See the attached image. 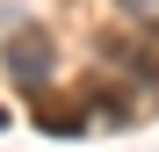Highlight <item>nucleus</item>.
Segmentation results:
<instances>
[{
  "mask_svg": "<svg viewBox=\"0 0 159 152\" xmlns=\"http://www.w3.org/2000/svg\"><path fill=\"white\" fill-rule=\"evenodd\" d=\"M0 131H7V109H0Z\"/></svg>",
  "mask_w": 159,
  "mask_h": 152,
  "instance_id": "5",
  "label": "nucleus"
},
{
  "mask_svg": "<svg viewBox=\"0 0 159 152\" xmlns=\"http://www.w3.org/2000/svg\"><path fill=\"white\" fill-rule=\"evenodd\" d=\"M116 7H123L130 22H159V0H116Z\"/></svg>",
  "mask_w": 159,
  "mask_h": 152,
  "instance_id": "4",
  "label": "nucleus"
},
{
  "mask_svg": "<svg viewBox=\"0 0 159 152\" xmlns=\"http://www.w3.org/2000/svg\"><path fill=\"white\" fill-rule=\"evenodd\" d=\"M101 58H109L123 80L159 87V22H138V29H109V36H101Z\"/></svg>",
  "mask_w": 159,
  "mask_h": 152,
  "instance_id": "1",
  "label": "nucleus"
},
{
  "mask_svg": "<svg viewBox=\"0 0 159 152\" xmlns=\"http://www.w3.org/2000/svg\"><path fill=\"white\" fill-rule=\"evenodd\" d=\"M7 80H15L22 94H43V87H51V36L36 29V22L7 29Z\"/></svg>",
  "mask_w": 159,
  "mask_h": 152,
  "instance_id": "2",
  "label": "nucleus"
},
{
  "mask_svg": "<svg viewBox=\"0 0 159 152\" xmlns=\"http://www.w3.org/2000/svg\"><path fill=\"white\" fill-rule=\"evenodd\" d=\"M43 131H51V138H72L80 116H72V109H43Z\"/></svg>",
  "mask_w": 159,
  "mask_h": 152,
  "instance_id": "3",
  "label": "nucleus"
}]
</instances>
